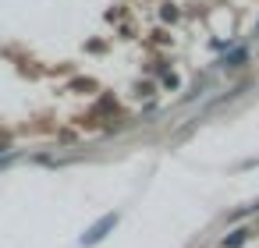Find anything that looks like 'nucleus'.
I'll use <instances>...</instances> for the list:
<instances>
[{
	"mask_svg": "<svg viewBox=\"0 0 259 248\" xmlns=\"http://www.w3.org/2000/svg\"><path fill=\"white\" fill-rule=\"evenodd\" d=\"M114 227H117V213H107L100 223H93V227L82 234V244H96V241H103L107 230H114Z\"/></svg>",
	"mask_w": 259,
	"mask_h": 248,
	"instance_id": "1",
	"label": "nucleus"
},
{
	"mask_svg": "<svg viewBox=\"0 0 259 248\" xmlns=\"http://www.w3.org/2000/svg\"><path fill=\"white\" fill-rule=\"evenodd\" d=\"M245 237H248V230H234L231 237H224V248H238V244H245Z\"/></svg>",
	"mask_w": 259,
	"mask_h": 248,
	"instance_id": "2",
	"label": "nucleus"
},
{
	"mask_svg": "<svg viewBox=\"0 0 259 248\" xmlns=\"http://www.w3.org/2000/svg\"><path fill=\"white\" fill-rule=\"evenodd\" d=\"M245 57H248V50H234L224 64H227V68H238V64H245Z\"/></svg>",
	"mask_w": 259,
	"mask_h": 248,
	"instance_id": "3",
	"label": "nucleus"
},
{
	"mask_svg": "<svg viewBox=\"0 0 259 248\" xmlns=\"http://www.w3.org/2000/svg\"><path fill=\"white\" fill-rule=\"evenodd\" d=\"M255 36H259V25H255Z\"/></svg>",
	"mask_w": 259,
	"mask_h": 248,
	"instance_id": "4",
	"label": "nucleus"
}]
</instances>
